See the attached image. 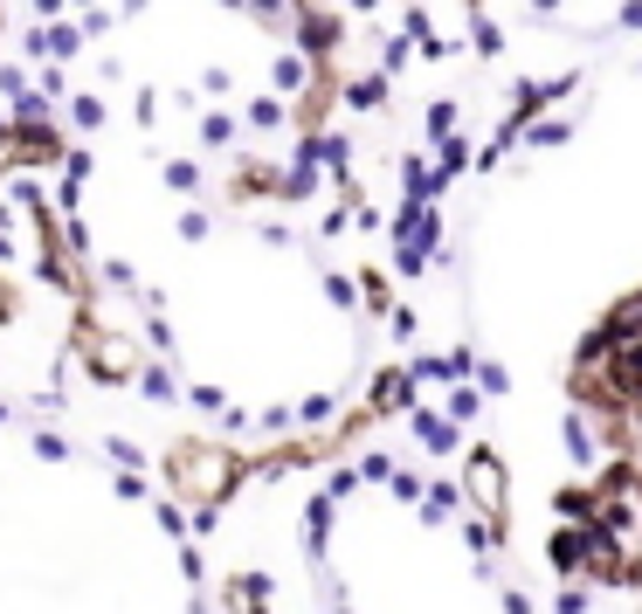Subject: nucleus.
I'll return each mask as SVG.
<instances>
[{
  "mask_svg": "<svg viewBox=\"0 0 642 614\" xmlns=\"http://www.w3.org/2000/svg\"><path fill=\"white\" fill-rule=\"evenodd\" d=\"M463 484H470V504H477L483 518L504 524L512 504H504V456H498V449H470V476H463Z\"/></svg>",
  "mask_w": 642,
  "mask_h": 614,
  "instance_id": "f257e3e1",
  "label": "nucleus"
},
{
  "mask_svg": "<svg viewBox=\"0 0 642 614\" xmlns=\"http://www.w3.org/2000/svg\"><path fill=\"white\" fill-rule=\"evenodd\" d=\"M560 442H567V456H573V463H581V470H602V422H594V414H581V408H573L567 414V435H560Z\"/></svg>",
  "mask_w": 642,
  "mask_h": 614,
  "instance_id": "f03ea898",
  "label": "nucleus"
},
{
  "mask_svg": "<svg viewBox=\"0 0 642 614\" xmlns=\"http://www.w3.org/2000/svg\"><path fill=\"white\" fill-rule=\"evenodd\" d=\"M408 428H415V442H422L429 456H456V449H463V435H456L463 422H450V414H429V408H415V422H408Z\"/></svg>",
  "mask_w": 642,
  "mask_h": 614,
  "instance_id": "7ed1b4c3",
  "label": "nucleus"
},
{
  "mask_svg": "<svg viewBox=\"0 0 642 614\" xmlns=\"http://www.w3.org/2000/svg\"><path fill=\"white\" fill-rule=\"evenodd\" d=\"M525 131V145H567L573 139V125L567 118H546V125H518Z\"/></svg>",
  "mask_w": 642,
  "mask_h": 614,
  "instance_id": "20e7f679",
  "label": "nucleus"
},
{
  "mask_svg": "<svg viewBox=\"0 0 642 614\" xmlns=\"http://www.w3.org/2000/svg\"><path fill=\"white\" fill-rule=\"evenodd\" d=\"M483 414V387H456L450 393V422H477Z\"/></svg>",
  "mask_w": 642,
  "mask_h": 614,
  "instance_id": "39448f33",
  "label": "nucleus"
},
{
  "mask_svg": "<svg viewBox=\"0 0 642 614\" xmlns=\"http://www.w3.org/2000/svg\"><path fill=\"white\" fill-rule=\"evenodd\" d=\"M477 387H483V393H512V373H504L498 359H483V366H477Z\"/></svg>",
  "mask_w": 642,
  "mask_h": 614,
  "instance_id": "423d86ee",
  "label": "nucleus"
},
{
  "mask_svg": "<svg viewBox=\"0 0 642 614\" xmlns=\"http://www.w3.org/2000/svg\"><path fill=\"white\" fill-rule=\"evenodd\" d=\"M615 28H642V0H622V14H615Z\"/></svg>",
  "mask_w": 642,
  "mask_h": 614,
  "instance_id": "0eeeda50",
  "label": "nucleus"
},
{
  "mask_svg": "<svg viewBox=\"0 0 642 614\" xmlns=\"http://www.w3.org/2000/svg\"><path fill=\"white\" fill-rule=\"evenodd\" d=\"M504 614H533V601H525L518 587H504Z\"/></svg>",
  "mask_w": 642,
  "mask_h": 614,
  "instance_id": "6e6552de",
  "label": "nucleus"
},
{
  "mask_svg": "<svg viewBox=\"0 0 642 614\" xmlns=\"http://www.w3.org/2000/svg\"><path fill=\"white\" fill-rule=\"evenodd\" d=\"M525 8H533V14H560L567 0H525Z\"/></svg>",
  "mask_w": 642,
  "mask_h": 614,
  "instance_id": "1a4fd4ad",
  "label": "nucleus"
},
{
  "mask_svg": "<svg viewBox=\"0 0 642 614\" xmlns=\"http://www.w3.org/2000/svg\"><path fill=\"white\" fill-rule=\"evenodd\" d=\"M635 76H642V62H635Z\"/></svg>",
  "mask_w": 642,
  "mask_h": 614,
  "instance_id": "9d476101",
  "label": "nucleus"
}]
</instances>
